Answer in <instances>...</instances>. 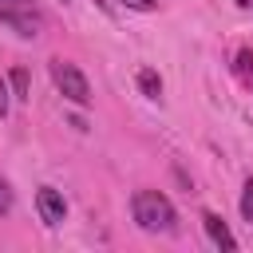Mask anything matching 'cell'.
<instances>
[{
  "label": "cell",
  "instance_id": "277c9868",
  "mask_svg": "<svg viewBox=\"0 0 253 253\" xmlns=\"http://www.w3.org/2000/svg\"><path fill=\"white\" fill-rule=\"evenodd\" d=\"M36 210H40L43 225H59V221L67 217V202H63V194H59L55 186H40V194H36Z\"/></svg>",
  "mask_w": 253,
  "mask_h": 253
},
{
  "label": "cell",
  "instance_id": "7a4b0ae2",
  "mask_svg": "<svg viewBox=\"0 0 253 253\" xmlns=\"http://www.w3.org/2000/svg\"><path fill=\"white\" fill-rule=\"evenodd\" d=\"M51 79L59 87V95L75 107H87L91 103V87H87V75L71 63V59H51Z\"/></svg>",
  "mask_w": 253,
  "mask_h": 253
},
{
  "label": "cell",
  "instance_id": "30bf717a",
  "mask_svg": "<svg viewBox=\"0 0 253 253\" xmlns=\"http://www.w3.org/2000/svg\"><path fill=\"white\" fill-rule=\"evenodd\" d=\"M12 210V190H8V182H0V213H8Z\"/></svg>",
  "mask_w": 253,
  "mask_h": 253
},
{
  "label": "cell",
  "instance_id": "8fae6325",
  "mask_svg": "<svg viewBox=\"0 0 253 253\" xmlns=\"http://www.w3.org/2000/svg\"><path fill=\"white\" fill-rule=\"evenodd\" d=\"M8 115V87H4V79H0V119Z\"/></svg>",
  "mask_w": 253,
  "mask_h": 253
},
{
  "label": "cell",
  "instance_id": "ba28073f",
  "mask_svg": "<svg viewBox=\"0 0 253 253\" xmlns=\"http://www.w3.org/2000/svg\"><path fill=\"white\" fill-rule=\"evenodd\" d=\"M241 217L253 225V178L245 182V190H241Z\"/></svg>",
  "mask_w": 253,
  "mask_h": 253
},
{
  "label": "cell",
  "instance_id": "5b68a950",
  "mask_svg": "<svg viewBox=\"0 0 253 253\" xmlns=\"http://www.w3.org/2000/svg\"><path fill=\"white\" fill-rule=\"evenodd\" d=\"M202 225H206V233H210V241H213L217 249H237V237L229 233V225H225L217 213L206 210V213H202Z\"/></svg>",
  "mask_w": 253,
  "mask_h": 253
},
{
  "label": "cell",
  "instance_id": "52a82bcc",
  "mask_svg": "<svg viewBox=\"0 0 253 253\" xmlns=\"http://www.w3.org/2000/svg\"><path fill=\"white\" fill-rule=\"evenodd\" d=\"M8 79H12V95H16V99H28V71H24V67H12Z\"/></svg>",
  "mask_w": 253,
  "mask_h": 253
},
{
  "label": "cell",
  "instance_id": "7c38bea8",
  "mask_svg": "<svg viewBox=\"0 0 253 253\" xmlns=\"http://www.w3.org/2000/svg\"><path fill=\"white\" fill-rule=\"evenodd\" d=\"M237 4H241V8H249V4H253V0H237Z\"/></svg>",
  "mask_w": 253,
  "mask_h": 253
},
{
  "label": "cell",
  "instance_id": "3957f363",
  "mask_svg": "<svg viewBox=\"0 0 253 253\" xmlns=\"http://www.w3.org/2000/svg\"><path fill=\"white\" fill-rule=\"evenodd\" d=\"M0 24L16 28V36H24V40L40 36V16H36L32 0H0Z\"/></svg>",
  "mask_w": 253,
  "mask_h": 253
},
{
  "label": "cell",
  "instance_id": "9c48e42d",
  "mask_svg": "<svg viewBox=\"0 0 253 253\" xmlns=\"http://www.w3.org/2000/svg\"><path fill=\"white\" fill-rule=\"evenodd\" d=\"M126 8H134V12H154L158 8V0H123Z\"/></svg>",
  "mask_w": 253,
  "mask_h": 253
},
{
  "label": "cell",
  "instance_id": "6da1fadb",
  "mask_svg": "<svg viewBox=\"0 0 253 253\" xmlns=\"http://www.w3.org/2000/svg\"><path fill=\"white\" fill-rule=\"evenodd\" d=\"M130 213L146 233H178V210L166 194L158 190H134L130 198Z\"/></svg>",
  "mask_w": 253,
  "mask_h": 253
},
{
  "label": "cell",
  "instance_id": "8992f818",
  "mask_svg": "<svg viewBox=\"0 0 253 253\" xmlns=\"http://www.w3.org/2000/svg\"><path fill=\"white\" fill-rule=\"evenodd\" d=\"M138 91H142L146 99H158V95H162V75H158L154 67H138Z\"/></svg>",
  "mask_w": 253,
  "mask_h": 253
}]
</instances>
